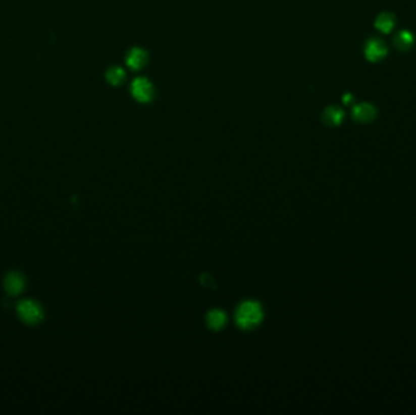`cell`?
<instances>
[{"mask_svg": "<svg viewBox=\"0 0 416 415\" xmlns=\"http://www.w3.org/2000/svg\"><path fill=\"white\" fill-rule=\"evenodd\" d=\"M263 309L258 302L247 301L243 302L237 308L236 322L240 328L242 329H253L262 322Z\"/></svg>", "mask_w": 416, "mask_h": 415, "instance_id": "1", "label": "cell"}, {"mask_svg": "<svg viewBox=\"0 0 416 415\" xmlns=\"http://www.w3.org/2000/svg\"><path fill=\"white\" fill-rule=\"evenodd\" d=\"M17 313H19L21 320L29 325H35L41 322L44 317V312L41 307L37 302L31 301V299H25L21 301L17 306Z\"/></svg>", "mask_w": 416, "mask_h": 415, "instance_id": "2", "label": "cell"}, {"mask_svg": "<svg viewBox=\"0 0 416 415\" xmlns=\"http://www.w3.org/2000/svg\"><path fill=\"white\" fill-rule=\"evenodd\" d=\"M132 94L138 101L148 102L153 99V85L146 78H136L132 84Z\"/></svg>", "mask_w": 416, "mask_h": 415, "instance_id": "3", "label": "cell"}, {"mask_svg": "<svg viewBox=\"0 0 416 415\" xmlns=\"http://www.w3.org/2000/svg\"><path fill=\"white\" fill-rule=\"evenodd\" d=\"M387 55V46L385 41L377 38H371L365 45V56L371 62L381 61Z\"/></svg>", "mask_w": 416, "mask_h": 415, "instance_id": "4", "label": "cell"}, {"mask_svg": "<svg viewBox=\"0 0 416 415\" xmlns=\"http://www.w3.org/2000/svg\"><path fill=\"white\" fill-rule=\"evenodd\" d=\"M26 285L25 278L20 273H10L4 281L5 291H7L10 296H16L23 291Z\"/></svg>", "mask_w": 416, "mask_h": 415, "instance_id": "5", "label": "cell"}, {"mask_svg": "<svg viewBox=\"0 0 416 415\" xmlns=\"http://www.w3.org/2000/svg\"><path fill=\"white\" fill-rule=\"evenodd\" d=\"M352 116L355 121H358V122L369 123L371 121L375 120L376 110L373 105H370V103L364 102L353 109Z\"/></svg>", "mask_w": 416, "mask_h": 415, "instance_id": "6", "label": "cell"}, {"mask_svg": "<svg viewBox=\"0 0 416 415\" xmlns=\"http://www.w3.org/2000/svg\"><path fill=\"white\" fill-rule=\"evenodd\" d=\"M147 62V53L144 49L134 48L127 56V65L133 70H140Z\"/></svg>", "mask_w": 416, "mask_h": 415, "instance_id": "7", "label": "cell"}, {"mask_svg": "<svg viewBox=\"0 0 416 415\" xmlns=\"http://www.w3.org/2000/svg\"><path fill=\"white\" fill-rule=\"evenodd\" d=\"M344 118V112L337 106H330L323 112L324 123L330 127H336L342 123Z\"/></svg>", "mask_w": 416, "mask_h": 415, "instance_id": "8", "label": "cell"}, {"mask_svg": "<svg viewBox=\"0 0 416 415\" xmlns=\"http://www.w3.org/2000/svg\"><path fill=\"white\" fill-rule=\"evenodd\" d=\"M394 22H396V17L391 13H382L377 16L375 21V27L381 31L382 33H389L392 28L394 27Z\"/></svg>", "mask_w": 416, "mask_h": 415, "instance_id": "9", "label": "cell"}, {"mask_svg": "<svg viewBox=\"0 0 416 415\" xmlns=\"http://www.w3.org/2000/svg\"><path fill=\"white\" fill-rule=\"evenodd\" d=\"M227 323V317L219 309L211 310L207 316V325L213 330H221Z\"/></svg>", "mask_w": 416, "mask_h": 415, "instance_id": "10", "label": "cell"}, {"mask_svg": "<svg viewBox=\"0 0 416 415\" xmlns=\"http://www.w3.org/2000/svg\"><path fill=\"white\" fill-rule=\"evenodd\" d=\"M412 43H414V37L408 31H400L394 38V46L402 51H406L411 48Z\"/></svg>", "mask_w": 416, "mask_h": 415, "instance_id": "11", "label": "cell"}, {"mask_svg": "<svg viewBox=\"0 0 416 415\" xmlns=\"http://www.w3.org/2000/svg\"><path fill=\"white\" fill-rule=\"evenodd\" d=\"M124 78H126V72H124L123 68L117 66L111 67L106 73V79L112 85L121 84L124 81Z\"/></svg>", "mask_w": 416, "mask_h": 415, "instance_id": "12", "label": "cell"}, {"mask_svg": "<svg viewBox=\"0 0 416 415\" xmlns=\"http://www.w3.org/2000/svg\"><path fill=\"white\" fill-rule=\"evenodd\" d=\"M353 100H354V99H353L352 94H347V95L343 96V102L346 103V105H348V103H350L353 101Z\"/></svg>", "mask_w": 416, "mask_h": 415, "instance_id": "13", "label": "cell"}]
</instances>
